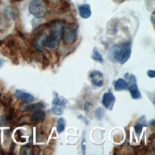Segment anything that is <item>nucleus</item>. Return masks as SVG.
I'll return each instance as SVG.
<instances>
[{
    "label": "nucleus",
    "instance_id": "obj_1",
    "mask_svg": "<svg viewBox=\"0 0 155 155\" xmlns=\"http://www.w3.org/2000/svg\"><path fill=\"white\" fill-rule=\"evenodd\" d=\"M131 53V42H122L115 44L110 48L108 51V58L112 61L123 64L129 59Z\"/></svg>",
    "mask_w": 155,
    "mask_h": 155
},
{
    "label": "nucleus",
    "instance_id": "obj_2",
    "mask_svg": "<svg viewBox=\"0 0 155 155\" xmlns=\"http://www.w3.org/2000/svg\"><path fill=\"white\" fill-rule=\"evenodd\" d=\"M63 28L64 25L60 22L53 23L49 29L48 34L44 32L43 45L50 49L56 47L62 38Z\"/></svg>",
    "mask_w": 155,
    "mask_h": 155
},
{
    "label": "nucleus",
    "instance_id": "obj_3",
    "mask_svg": "<svg viewBox=\"0 0 155 155\" xmlns=\"http://www.w3.org/2000/svg\"><path fill=\"white\" fill-rule=\"evenodd\" d=\"M30 13L37 18L45 16L47 13V8L44 4L40 0H33L28 5Z\"/></svg>",
    "mask_w": 155,
    "mask_h": 155
},
{
    "label": "nucleus",
    "instance_id": "obj_4",
    "mask_svg": "<svg viewBox=\"0 0 155 155\" xmlns=\"http://www.w3.org/2000/svg\"><path fill=\"white\" fill-rule=\"evenodd\" d=\"M52 102V111L58 116H61L64 113V109L67 104V100L64 98H61L58 96L57 93Z\"/></svg>",
    "mask_w": 155,
    "mask_h": 155
},
{
    "label": "nucleus",
    "instance_id": "obj_5",
    "mask_svg": "<svg viewBox=\"0 0 155 155\" xmlns=\"http://www.w3.org/2000/svg\"><path fill=\"white\" fill-rule=\"evenodd\" d=\"M125 77H126V78L128 79L131 84L130 85H129L128 89L131 97L134 99H138L141 98V94L138 89L135 76L133 74H129L127 73L125 74Z\"/></svg>",
    "mask_w": 155,
    "mask_h": 155
},
{
    "label": "nucleus",
    "instance_id": "obj_6",
    "mask_svg": "<svg viewBox=\"0 0 155 155\" xmlns=\"http://www.w3.org/2000/svg\"><path fill=\"white\" fill-rule=\"evenodd\" d=\"M77 37V30L72 26H64L62 38L66 44L73 42Z\"/></svg>",
    "mask_w": 155,
    "mask_h": 155
},
{
    "label": "nucleus",
    "instance_id": "obj_7",
    "mask_svg": "<svg viewBox=\"0 0 155 155\" xmlns=\"http://www.w3.org/2000/svg\"><path fill=\"white\" fill-rule=\"evenodd\" d=\"M116 98L111 92H106L102 96V103L107 109L111 110L115 103Z\"/></svg>",
    "mask_w": 155,
    "mask_h": 155
},
{
    "label": "nucleus",
    "instance_id": "obj_8",
    "mask_svg": "<svg viewBox=\"0 0 155 155\" xmlns=\"http://www.w3.org/2000/svg\"><path fill=\"white\" fill-rule=\"evenodd\" d=\"M89 77L91 79V83L96 87H101L104 84L103 81V74L102 73L98 71L94 70L89 75Z\"/></svg>",
    "mask_w": 155,
    "mask_h": 155
},
{
    "label": "nucleus",
    "instance_id": "obj_9",
    "mask_svg": "<svg viewBox=\"0 0 155 155\" xmlns=\"http://www.w3.org/2000/svg\"><path fill=\"white\" fill-rule=\"evenodd\" d=\"M15 95L22 101L24 102H32L35 100L34 96L29 93L24 92L19 90H16L15 92Z\"/></svg>",
    "mask_w": 155,
    "mask_h": 155
},
{
    "label": "nucleus",
    "instance_id": "obj_10",
    "mask_svg": "<svg viewBox=\"0 0 155 155\" xmlns=\"http://www.w3.org/2000/svg\"><path fill=\"white\" fill-rule=\"evenodd\" d=\"M78 11L81 18L87 19L88 18L91 14V8L89 4H84L78 7Z\"/></svg>",
    "mask_w": 155,
    "mask_h": 155
},
{
    "label": "nucleus",
    "instance_id": "obj_11",
    "mask_svg": "<svg viewBox=\"0 0 155 155\" xmlns=\"http://www.w3.org/2000/svg\"><path fill=\"white\" fill-rule=\"evenodd\" d=\"M46 116L45 112L41 108L36 109L31 116V120L33 122H39L43 121Z\"/></svg>",
    "mask_w": 155,
    "mask_h": 155
},
{
    "label": "nucleus",
    "instance_id": "obj_12",
    "mask_svg": "<svg viewBox=\"0 0 155 155\" xmlns=\"http://www.w3.org/2000/svg\"><path fill=\"white\" fill-rule=\"evenodd\" d=\"M114 90L116 91H120L122 90L128 89L129 84L122 78L118 79L114 83Z\"/></svg>",
    "mask_w": 155,
    "mask_h": 155
},
{
    "label": "nucleus",
    "instance_id": "obj_13",
    "mask_svg": "<svg viewBox=\"0 0 155 155\" xmlns=\"http://www.w3.org/2000/svg\"><path fill=\"white\" fill-rule=\"evenodd\" d=\"M44 37V32L39 35L35 39L34 42V46L36 48L37 50L39 51H43L44 48H43V39Z\"/></svg>",
    "mask_w": 155,
    "mask_h": 155
},
{
    "label": "nucleus",
    "instance_id": "obj_14",
    "mask_svg": "<svg viewBox=\"0 0 155 155\" xmlns=\"http://www.w3.org/2000/svg\"><path fill=\"white\" fill-rule=\"evenodd\" d=\"M92 59L96 61L99 62L101 63L104 62V59L99 50L95 47L93 50V54H92Z\"/></svg>",
    "mask_w": 155,
    "mask_h": 155
},
{
    "label": "nucleus",
    "instance_id": "obj_15",
    "mask_svg": "<svg viewBox=\"0 0 155 155\" xmlns=\"http://www.w3.org/2000/svg\"><path fill=\"white\" fill-rule=\"evenodd\" d=\"M65 119L62 117H61L58 120V122H57V126H56L57 131L59 133H61L65 130Z\"/></svg>",
    "mask_w": 155,
    "mask_h": 155
},
{
    "label": "nucleus",
    "instance_id": "obj_16",
    "mask_svg": "<svg viewBox=\"0 0 155 155\" xmlns=\"http://www.w3.org/2000/svg\"><path fill=\"white\" fill-rule=\"evenodd\" d=\"M43 107L42 104L41 103H36V104H30L26 106H24L22 108V110L24 111H28V110H36L38 108H41Z\"/></svg>",
    "mask_w": 155,
    "mask_h": 155
},
{
    "label": "nucleus",
    "instance_id": "obj_17",
    "mask_svg": "<svg viewBox=\"0 0 155 155\" xmlns=\"http://www.w3.org/2000/svg\"><path fill=\"white\" fill-rule=\"evenodd\" d=\"M95 116L97 118V119L98 120H101L102 119L104 116V109L101 107H99L97 108L94 113Z\"/></svg>",
    "mask_w": 155,
    "mask_h": 155
},
{
    "label": "nucleus",
    "instance_id": "obj_18",
    "mask_svg": "<svg viewBox=\"0 0 155 155\" xmlns=\"http://www.w3.org/2000/svg\"><path fill=\"white\" fill-rule=\"evenodd\" d=\"M143 125L140 123H137L134 125V130L137 136H139V135L140 134L143 129Z\"/></svg>",
    "mask_w": 155,
    "mask_h": 155
},
{
    "label": "nucleus",
    "instance_id": "obj_19",
    "mask_svg": "<svg viewBox=\"0 0 155 155\" xmlns=\"http://www.w3.org/2000/svg\"><path fill=\"white\" fill-rule=\"evenodd\" d=\"M93 107V104L90 102H87L84 105V109L87 111H89Z\"/></svg>",
    "mask_w": 155,
    "mask_h": 155
},
{
    "label": "nucleus",
    "instance_id": "obj_20",
    "mask_svg": "<svg viewBox=\"0 0 155 155\" xmlns=\"http://www.w3.org/2000/svg\"><path fill=\"white\" fill-rule=\"evenodd\" d=\"M147 74H148V76L150 78H154V76H155V71H154V70H148V71H147Z\"/></svg>",
    "mask_w": 155,
    "mask_h": 155
},
{
    "label": "nucleus",
    "instance_id": "obj_21",
    "mask_svg": "<svg viewBox=\"0 0 155 155\" xmlns=\"http://www.w3.org/2000/svg\"><path fill=\"white\" fill-rule=\"evenodd\" d=\"M81 147H82V151H83V154H85V141L84 138L82 139Z\"/></svg>",
    "mask_w": 155,
    "mask_h": 155
},
{
    "label": "nucleus",
    "instance_id": "obj_22",
    "mask_svg": "<svg viewBox=\"0 0 155 155\" xmlns=\"http://www.w3.org/2000/svg\"><path fill=\"white\" fill-rule=\"evenodd\" d=\"M79 118H81L82 119H83L84 120H85L84 122H85V124H88V120L87 119H86L84 117V116H82V115H80V116H79Z\"/></svg>",
    "mask_w": 155,
    "mask_h": 155
},
{
    "label": "nucleus",
    "instance_id": "obj_23",
    "mask_svg": "<svg viewBox=\"0 0 155 155\" xmlns=\"http://www.w3.org/2000/svg\"><path fill=\"white\" fill-rule=\"evenodd\" d=\"M3 62H4V60H3L2 59H0V67H1V65H2Z\"/></svg>",
    "mask_w": 155,
    "mask_h": 155
},
{
    "label": "nucleus",
    "instance_id": "obj_24",
    "mask_svg": "<svg viewBox=\"0 0 155 155\" xmlns=\"http://www.w3.org/2000/svg\"><path fill=\"white\" fill-rule=\"evenodd\" d=\"M154 122H155V121H154V120L153 119V120H152L150 122V124H152L153 125H154Z\"/></svg>",
    "mask_w": 155,
    "mask_h": 155
},
{
    "label": "nucleus",
    "instance_id": "obj_25",
    "mask_svg": "<svg viewBox=\"0 0 155 155\" xmlns=\"http://www.w3.org/2000/svg\"><path fill=\"white\" fill-rule=\"evenodd\" d=\"M1 23V15H0V24Z\"/></svg>",
    "mask_w": 155,
    "mask_h": 155
}]
</instances>
